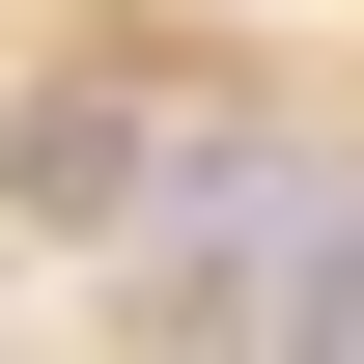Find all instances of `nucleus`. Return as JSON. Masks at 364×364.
<instances>
[{"mask_svg":"<svg viewBox=\"0 0 364 364\" xmlns=\"http://www.w3.org/2000/svg\"><path fill=\"white\" fill-rule=\"evenodd\" d=\"M140 196H168V112L56 85V112H28V225H140Z\"/></svg>","mask_w":364,"mask_h":364,"instance_id":"1","label":"nucleus"}]
</instances>
